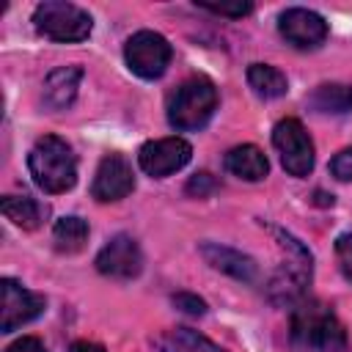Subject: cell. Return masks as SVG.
Returning <instances> with one entry per match:
<instances>
[{
    "mask_svg": "<svg viewBox=\"0 0 352 352\" xmlns=\"http://www.w3.org/2000/svg\"><path fill=\"white\" fill-rule=\"evenodd\" d=\"M289 338L297 352H344L346 330L330 305L319 300H302L292 308Z\"/></svg>",
    "mask_w": 352,
    "mask_h": 352,
    "instance_id": "cell-1",
    "label": "cell"
},
{
    "mask_svg": "<svg viewBox=\"0 0 352 352\" xmlns=\"http://www.w3.org/2000/svg\"><path fill=\"white\" fill-rule=\"evenodd\" d=\"M28 168H30L33 182L44 192H50V195L66 192L77 182V160H74V151L58 135H44V138H38L33 143V148L28 154Z\"/></svg>",
    "mask_w": 352,
    "mask_h": 352,
    "instance_id": "cell-2",
    "label": "cell"
},
{
    "mask_svg": "<svg viewBox=\"0 0 352 352\" xmlns=\"http://www.w3.org/2000/svg\"><path fill=\"white\" fill-rule=\"evenodd\" d=\"M272 234H275V239H278V245L289 253L286 256V261L275 270V275H272V280H270V286H267V292H270V297L275 300V302H280V305H297V302H302L305 300V289H308V283H311V250L297 239V236H292L289 231H283V228H270Z\"/></svg>",
    "mask_w": 352,
    "mask_h": 352,
    "instance_id": "cell-3",
    "label": "cell"
},
{
    "mask_svg": "<svg viewBox=\"0 0 352 352\" xmlns=\"http://www.w3.org/2000/svg\"><path fill=\"white\" fill-rule=\"evenodd\" d=\"M217 110V88L209 77L184 80L168 99V124L179 132H192L209 124Z\"/></svg>",
    "mask_w": 352,
    "mask_h": 352,
    "instance_id": "cell-4",
    "label": "cell"
},
{
    "mask_svg": "<svg viewBox=\"0 0 352 352\" xmlns=\"http://www.w3.org/2000/svg\"><path fill=\"white\" fill-rule=\"evenodd\" d=\"M33 25L41 36L60 41V44H72V41H82L91 36L94 30V19L85 8L66 3V0H44L33 8Z\"/></svg>",
    "mask_w": 352,
    "mask_h": 352,
    "instance_id": "cell-5",
    "label": "cell"
},
{
    "mask_svg": "<svg viewBox=\"0 0 352 352\" xmlns=\"http://www.w3.org/2000/svg\"><path fill=\"white\" fill-rule=\"evenodd\" d=\"M173 58V50L162 33L154 30H138L124 44V60L132 69V74L143 80H157L165 74L168 63Z\"/></svg>",
    "mask_w": 352,
    "mask_h": 352,
    "instance_id": "cell-6",
    "label": "cell"
},
{
    "mask_svg": "<svg viewBox=\"0 0 352 352\" xmlns=\"http://www.w3.org/2000/svg\"><path fill=\"white\" fill-rule=\"evenodd\" d=\"M272 143L280 154L286 173L302 179L314 170V140L297 118H280L272 129Z\"/></svg>",
    "mask_w": 352,
    "mask_h": 352,
    "instance_id": "cell-7",
    "label": "cell"
},
{
    "mask_svg": "<svg viewBox=\"0 0 352 352\" xmlns=\"http://www.w3.org/2000/svg\"><path fill=\"white\" fill-rule=\"evenodd\" d=\"M190 157H192V146L179 135L148 140L138 151V162H140L143 173H148L151 179H165L176 170H182L190 162Z\"/></svg>",
    "mask_w": 352,
    "mask_h": 352,
    "instance_id": "cell-8",
    "label": "cell"
},
{
    "mask_svg": "<svg viewBox=\"0 0 352 352\" xmlns=\"http://www.w3.org/2000/svg\"><path fill=\"white\" fill-rule=\"evenodd\" d=\"M135 190V173L132 165L124 154H104L102 162L96 165L94 182H91V195L99 204H110V201H121Z\"/></svg>",
    "mask_w": 352,
    "mask_h": 352,
    "instance_id": "cell-9",
    "label": "cell"
},
{
    "mask_svg": "<svg viewBox=\"0 0 352 352\" xmlns=\"http://www.w3.org/2000/svg\"><path fill=\"white\" fill-rule=\"evenodd\" d=\"M0 292H3V319H0L3 333H14L16 327H22V324H28L44 314V305H47L44 297L25 289L14 278H3Z\"/></svg>",
    "mask_w": 352,
    "mask_h": 352,
    "instance_id": "cell-10",
    "label": "cell"
},
{
    "mask_svg": "<svg viewBox=\"0 0 352 352\" xmlns=\"http://www.w3.org/2000/svg\"><path fill=\"white\" fill-rule=\"evenodd\" d=\"M96 270L107 278H118V280H129L135 275H140L143 270V253L140 245L129 236V234H116L113 239H107V245L96 253Z\"/></svg>",
    "mask_w": 352,
    "mask_h": 352,
    "instance_id": "cell-11",
    "label": "cell"
},
{
    "mask_svg": "<svg viewBox=\"0 0 352 352\" xmlns=\"http://www.w3.org/2000/svg\"><path fill=\"white\" fill-rule=\"evenodd\" d=\"M278 30L294 50H316L327 38V22L311 8H286L278 16Z\"/></svg>",
    "mask_w": 352,
    "mask_h": 352,
    "instance_id": "cell-12",
    "label": "cell"
},
{
    "mask_svg": "<svg viewBox=\"0 0 352 352\" xmlns=\"http://www.w3.org/2000/svg\"><path fill=\"white\" fill-rule=\"evenodd\" d=\"M201 256L206 258V264H212L214 270H220L236 280H245V283L256 280V272H258L256 261L236 248H228L220 242H201Z\"/></svg>",
    "mask_w": 352,
    "mask_h": 352,
    "instance_id": "cell-13",
    "label": "cell"
},
{
    "mask_svg": "<svg viewBox=\"0 0 352 352\" xmlns=\"http://www.w3.org/2000/svg\"><path fill=\"white\" fill-rule=\"evenodd\" d=\"M82 80V69L80 66H58L55 72L47 74L44 88H41V102L47 110H66L72 107L77 88Z\"/></svg>",
    "mask_w": 352,
    "mask_h": 352,
    "instance_id": "cell-14",
    "label": "cell"
},
{
    "mask_svg": "<svg viewBox=\"0 0 352 352\" xmlns=\"http://www.w3.org/2000/svg\"><path fill=\"white\" fill-rule=\"evenodd\" d=\"M226 170L234 173L236 179H245V182H261L270 170V162L264 157V151L253 143H242V146H234L228 154H226Z\"/></svg>",
    "mask_w": 352,
    "mask_h": 352,
    "instance_id": "cell-15",
    "label": "cell"
},
{
    "mask_svg": "<svg viewBox=\"0 0 352 352\" xmlns=\"http://www.w3.org/2000/svg\"><path fill=\"white\" fill-rule=\"evenodd\" d=\"M154 346L160 352H226L212 338L192 327H168L154 338Z\"/></svg>",
    "mask_w": 352,
    "mask_h": 352,
    "instance_id": "cell-16",
    "label": "cell"
},
{
    "mask_svg": "<svg viewBox=\"0 0 352 352\" xmlns=\"http://www.w3.org/2000/svg\"><path fill=\"white\" fill-rule=\"evenodd\" d=\"M308 107L319 116H344L352 110V85L322 82L308 94Z\"/></svg>",
    "mask_w": 352,
    "mask_h": 352,
    "instance_id": "cell-17",
    "label": "cell"
},
{
    "mask_svg": "<svg viewBox=\"0 0 352 352\" xmlns=\"http://www.w3.org/2000/svg\"><path fill=\"white\" fill-rule=\"evenodd\" d=\"M0 212H3L14 226H19V228H25V231H36V228L41 226V220H44L41 204H38L36 198H30V195H6V198L0 201Z\"/></svg>",
    "mask_w": 352,
    "mask_h": 352,
    "instance_id": "cell-18",
    "label": "cell"
},
{
    "mask_svg": "<svg viewBox=\"0 0 352 352\" xmlns=\"http://www.w3.org/2000/svg\"><path fill=\"white\" fill-rule=\"evenodd\" d=\"M248 85L253 88L256 96L261 99H278L289 91L286 74L270 63H250L248 66Z\"/></svg>",
    "mask_w": 352,
    "mask_h": 352,
    "instance_id": "cell-19",
    "label": "cell"
},
{
    "mask_svg": "<svg viewBox=\"0 0 352 352\" xmlns=\"http://www.w3.org/2000/svg\"><path fill=\"white\" fill-rule=\"evenodd\" d=\"M52 239H55V248L60 253H77L88 242V223L82 217H77V214H66V217L55 220Z\"/></svg>",
    "mask_w": 352,
    "mask_h": 352,
    "instance_id": "cell-20",
    "label": "cell"
},
{
    "mask_svg": "<svg viewBox=\"0 0 352 352\" xmlns=\"http://www.w3.org/2000/svg\"><path fill=\"white\" fill-rule=\"evenodd\" d=\"M198 8H204L209 14H217V16H234V19L253 11L250 3H234V6H228V3H198Z\"/></svg>",
    "mask_w": 352,
    "mask_h": 352,
    "instance_id": "cell-21",
    "label": "cell"
},
{
    "mask_svg": "<svg viewBox=\"0 0 352 352\" xmlns=\"http://www.w3.org/2000/svg\"><path fill=\"white\" fill-rule=\"evenodd\" d=\"M173 305H176L182 314H187V316H204V314H206V302H204L198 294H190V292L173 294Z\"/></svg>",
    "mask_w": 352,
    "mask_h": 352,
    "instance_id": "cell-22",
    "label": "cell"
},
{
    "mask_svg": "<svg viewBox=\"0 0 352 352\" xmlns=\"http://www.w3.org/2000/svg\"><path fill=\"white\" fill-rule=\"evenodd\" d=\"M330 173L338 182H352V146L341 148L333 160H330Z\"/></svg>",
    "mask_w": 352,
    "mask_h": 352,
    "instance_id": "cell-23",
    "label": "cell"
},
{
    "mask_svg": "<svg viewBox=\"0 0 352 352\" xmlns=\"http://www.w3.org/2000/svg\"><path fill=\"white\" fill-rule=\"evenodd\" d=\"M336 256H338L341 272L352 280V234H341L336 239Z\"/></svg>",
    "mask_w": 352,
    "mask_h": 352,
    "instance_id": "cell-24",
    "label": "cell"
},
{
    "mask_svg": "<svg viewBox=\"0 0 352 352\" xmlns=\"http://www.w3.org/2000/svg\"><path fill=\"white\" fill-rule=\"evenodd\" d=\"M214 187H217V182H214L209 173H195V176L187 182V192H190V195H198V198L214 192Z\"/></svg>",
    "mask_w": 352,
    "mask_h": 352,
    "instance_id": "cell-25",
    "label": "cell"
},
{
    "mask_svg": "<svg viewBox=\"0 0 352 352\" xmlns=\"http://www.w3.org/2000/svg\"><path fill=\"white\" fill-rule=\"evenodd\" d=\"M6 352H47V346H44L36 336H22V338H16L14 344H8Z\"/></svg>",
    "mask_w": 352,
    "mask_h": 352,
    "instance_id": "cell-26",
    "label": "cell"
},
{
    "mask_svg": "<svg viewBox=\"0 0 352 352\" xmlns=\"http://www.w3.org/2000/svg\"><path fill=\"white\" fill-rule=\"evenodd\" d=\"M69 352H104V346L102 344H96V341H74L72 346H69Z\"/></svg>",
    "mask_w": 352,
    "mask_h": 352,
    "instance_id": "cell-27",
    "label": "cell"
}]
</instances>
